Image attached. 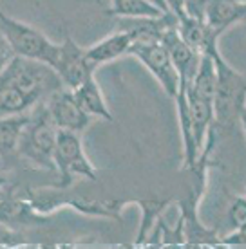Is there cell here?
Instances as JSON below:
<instances>
[{"label": "cell", "instance_id": "d4e9b609", "mask_svg": "<svg viewBox=\"0 0 246 249\" xmlns=\"http://www.w3.org/2000/svg\"><path fill=\"white\" fill-rule=\"evenodd\" d=\"M151 2L152 4H156V6H158L163 13H170L169 11V7H167V4H165V0H151Z\"/></svg>", "mask_w": 246, "mask_h": 249}, {"label": "cell", "instance_id": "4fadbf2b", "mask_svg": "<svg viewBox=\"0 0 246 249\" xmlns=\"http://www.w3.org/2000/svg\"><path fill=\"white\" fill-rule=\"evenodd\" d=\"M246 18V4L230 0H210L203 22L212 27L217 35H223L228 27Z\"/></svg>", "mask_w": 246, "mask_h": 249}, {"label": "cell", "instance_id": "44dd1931", "mask_svg": "<svg viewBox=\"0 0 246 249\" xmlns=\"http://www.w3.org/2000/svg\"><path fill=\"white\" fill-rule=\"evenodd\" d=\"M225 244H234V246H246V226L241 230H234L230 235L223 238Z\"/></svg>", "mask_w": 246, "mask_h": 249}, {"label": "cell", "instance_id": "6da1fadb", "mask_svg": "<svg viewBox=\"0 0 246 249\" xmlns=\"http://www.w3.org/2000/svg\"><path fill=\"white\" fill-rule=\"evenodd\" d=\"M58 128L53 123L45 103H38L35 110L29 112V121L25 124L19 143V159L33 164V168L55 172V146H57Z\"/></svg>", "mask_w": 246, "mask_h": 249}, {"label": "cell", "instance_id": "9c48e42d", "mask_svg": "<svg viewBox=\"0 0 246 249\" xmlns=\"http://www.w3.org/2000/svg\"><path fill=\"white\" fill-rule=\"evenodd\" d=\"M177 33L183 38L185 44H189L199 54H214L219 51V36L217 33L208 27L203 20L183 17L177 20Z\"/></svg>", "mask_w": 246, "mask_h": 249}, {"label": "cell", "instance_id": "d6986e66", "mask_svg": "<svg viewBox=\"0 0 246 249\" xmlns=\"http://www.w3.org/2000/svg\"><path fill=\"white\" fill-rule=\"evenodd\" d=\"M210 0H185V17L203 20Z\"/></svg>", "mask_w": 246, "mask_h": 249}, {"label": "cell", "instance_id": "484cf974", "mask_svg": "<svg viewBox=\"0 0 246 249\" xmlns=\"http://www.w3.org/2000/svg\"><path fill=\"white\" fill-rule=\"evenodd\" d=\"M239 123L243 124V132H245V137H246V107L241 110V116H239Z\"/></svg>", "mask_w": 246, "mask_h": 249}, {"label": "cell", "instance_id": "3957f363", "mask_svg": "<svg viewBox=\"0 0 246 249\" xmlns=\"http://www.w3.org/2000/svg\"><path fill=\"white\" fill-rule=\"evenodd\" d=\"M0 76L6 78L15 87H19L37 103H42L51 94L65 89L53 67H49L47 63L22 56H13V60L4 67Z\"/></svg>", "mask_w": 246, "mask_h": 249}, {"label": "cell", "instance_id": "2e32d148", "mask_svg": "<svg viewBox=\"0 0 246 249\" xmlns=\"http://www.w3.org/2000/svg\"><path fill=\"white\" fill-rule=\"evenodd\" d=\"M107 15L116 18H156L165 15L151 0H111Z\"/></svg>", "mask_w": 246, "mask_h": 249}, {"label": "cell", "instance_id": "5bb4252c", "mask_svg": "<svg viewBox=\"0 0 246 249\" xmlns=\"http://www.w3.org/2000/svg\"><path fill=\"white\" fill-rule=\"evenodd\" d=\"M189 103H190V124H192V136L196 148L201 156L203 148L207 144L208 134L215 123L214 118V103L207 100H201L194 94L189 92Z\"/></svg>", "mask_w": 246, "mask_h": 249}, {"label": "cell", "instance_id": "ac0fdd59", "mask_svg": "<svg viewBox=\"0 0 246 249\" xmlns=\"http://www.w3.org/2000/svg\"><path fill=\"white\" fill-rule=\"evenodd\" d=\"M228 218H230V224L234 230H241L246 226V199L245 197H237L234 199L230 210H228Z\"/></svg>", "mask_w": 246, "mask_h": 249}, {"label": "cell", "instance_id": "7402d4cb", "mask_svg": "<svg viewBox=\"0 0 246 249\" xmlns=\"http://www.w3.org/2000/svg\"><path fill=\"white\" fill-rule=\"evenodd\" d=\"M17 238H20V235L15 230H11V226L0 222V244H15Z\"/></svg>", "mask_w": 246, "mask_h": 249}, {"label": "cell", "instance_id": "277c9868", "mask_svg": "<svg viewBox=\"0 0 246 249\" xmlns=\"http://www.w3.org/2000/svg\"><path fill=\"white\" fill-rule=\"evenodd\" d=\"M0 33L7 40L15 56L29 58V60H37V62L51 65L53 58L57 54V42L49 40L37 27L13 18L4 11H0Z\"/></svg>", "mask_w": 246, "mask_h": 249}, {"label": "cell", "instance_id": "8fae6325", "mask_svg": "<svg viewBox=\"0 0 246 249\" xmlns=\"http://www.w3.org/2000/svg\"><path fill=\"white\" fill-rule=\"evenodd\" d=\"M73 96H75L76 103L80 105V108L85 114H89L91 118H100L109 121V123H114V116L109 108L107 101H105V96L101 92L98 81L95 80V74H91L83 83L73 89Z\"/></svg>", "mask_w": 246, "mask_h": 249}, {"label": "cell", "instance_id": "5b68a950", "mask_svg": "<svg viewBox=\"0 0 246 249\" xmlns=\"http://www.w3.org/2000/svg\"><path fill=\"white\" fill-rule=\"evenodd\" d=\"M53 161H55V172L60 179L58 188H62V190L69 188L75 181V177H85L89 181L98 179L95 164L85 154L82 137L78 132L58 130Z\"/></svg>", "mask_w": 246, "mask_h": 249}, {"label": "cell", "instance_id": "7c38bea8", "mask_svg": "<svg viewBox=\"0 0 246 249\" xmlns=\"http://www.w3.org/2000/svg\"><path fill=\"white\" fill-rule=\"evenodd\" d=\"M27 121H29V112L0 118V161L6 166H11L19 159L17 150Z\"/></svg>", "mask_w": 246, "mask_h": 249}, {"label": "cell", "instance_id": "ffe728a7", "mask_svg": "<svg viewBox=\"0 0 246 249\" xmlns=\"http://www.w3.org/2000/svg\"><path fill=\"white\" fill-rule=\"evenodd\" d=\"M13 56H15V53H13V49L9 47L4 35L0 33V72L4 71V67H6L7 63L11 62Z\"/></svg>", "mask_w": 246, "mask_h": 249}, {"label": "cell", "instance_id": "9a60e30c", "mask_svg": "<svg viewBox=\"0 0 246 249\" xmlns=\"http://www.w3.org/2000/svg\"><path fill=\"white\" fill-rule=\"evenodd\" d=\"M215 87H217V71H215L214 58L210 54H201V60H199L196 74L192 78L189 92L201 98V100L214 103Z\"/></svg>", "mask_w": 246, "mask_h": 249}, {"label": "cell", "instance_id": "cb8c5ba5", "mask_svg": "<svg viewBox=\"0 0 246 249\" xmlns=\"http://www.w3.org/2000/svg\"><path fill=\"white\" fill-rule=\"evenodd\" d=\"M11 192H13V186L11 182H9V179L4 177V175H0V200L4 199L6 195H9Z\"/></svg>", "mask_w": 246, "mask_h": 249}, {"label": "cell", "instance_id": "603a6c76", "mask_svg": "<svg viewBox=\"0 0 246 249\" xmlns=\"http://www.w3.org/2000/svg\"><path fill=\"white\" fill-rule=\"evenodd\" d=\"M165 4L169 7V11L176 15L177 18L185 17V0H165Z\"/></svg>", "mask_w": 246, "mask_h": 249}, {"label": "cell", "instance_id": "8992f818", "mask_svg": "<svg viewBox=\"0 0 246 249\" xmlns=\"http://www.w3.org/2000/svg\"><path fill=\"white\" fill-rule=\"evenodd\" d=\"M127 54L134 56L145 65V69L158 80L169 98H176L179 90V78L170 53L161 42H132Z\"/></svg>", "mask_w": 246, "mask_h": 249}, {"label": "cell", "instance_id": "ba28073f", "mask_svg": "<svg viewBox=\"0 0 246 249\" xmlns=\"http://www.w3.org/2000/svg\"><path fill=\"white\" fill-rule=\"evenodd\" d=\"M44 103L58 130H71L82 134L93 119L76 103L71 89L57 90L55 94H51L47 100H44Z\"/></svg>", "mask_w": 246, "mask_h": 249}, {"label": "cell", "instance_id": "30bf717a", "mask_svg": "<svg viewBox=\"0 0 246 249\" xmlns=\"http://www.w3.org/2000/svg\"><path fill=\"white\" fill-rule=\"evenodd\" d=\"M131 44H132L131 35L123 29H118L105 38H101L100 42L93 44L91 47H85V54H87L89 63L95 69H98L100 65H105V63H111L118 58L125 56Z\"/></svg>", "mask_w": 246, "mask_h": 249}, {"label": "cell", "instance_id": "7a4b0ae2", "mask_svg": "<svg viewBox=\"0 0 246 249\" xmlns=\"http://www.w3.org/2000/svg\"><path fill=\"white\" fill-rule=\"evenodd\" d=\"M212 58L217 71V87L214 96L215 128L223 132L239 121L241 110L246 107V78L227 62L221 51L214 53Z\"/></svg>", "mask_w": 246, "mask_h": 249}, {"label": "cell", "instance_id": "52a82bcc", "mask_svg": "<svg viewBox=\"0 0 246 249\" xmlns=\"http://www.w3.org/2000/svg\"><path fill=\"white\" fill-rule=\"evenodd\" d=\"M49 67H53V71L62 80L63 87L71 89V90L78 87L80 83H83L91 74H95L96 71L89 63L85 47L76 44L69 35H65L62 42H58L57 54H55Z\"/></svg>", "mask_w": 246, "mask_h": 249}, {"label": "cell", "instance_id": "4316f807", "mask_svg": "<svg viewBox=\"0 0 246 249\" xmlns=\"http://www.w3.org/2000/svg\"><path fill=\"white\" fill-rule=\"evenodd\" d=\"M230 2H237V4H246V0H230Z\"/></svg>", "mask_w": 246, "mask_h": 249}, {"label": "cell", "instance_id": "e0dca14e", "mask_svg": "<svg viewBox=\"0 0 246 249\" xmlns=\"http://www.w3.org/2000/svg\"><path fill=\"white\" fill-rule=\"evenodd\" d=\"M132 204H138L139 208H141V224H139L138 240H136L138 244H141L147 238V235L151 233L152 228H156V222H159V218L163 215L165 208L170 204V200L169 199H163V200L132 199Z\"/></svg>", "mask_w": 246, "mask_h": 249}]
</instances>
